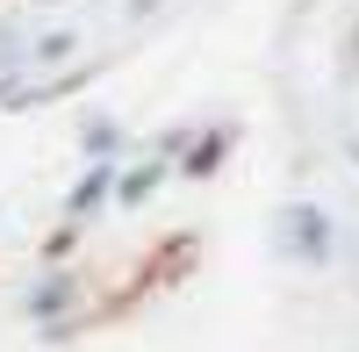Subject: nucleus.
Masks as SVG:
<instances>
[{"label": "nucleus", "mask_w": 359, "mask_h": 352, "mask_svg": "<svg viewBox=\"0 0 359 352\" xmlns=\"http://www.w3.org/2000/svg\"><path fill=\"white\" fill-rule=\"evenodd\" d=\"M22 316L36 324L43 345H72L101 309H94V287H86L79 266H36V280L22 287Z\"/></svg>", "instance_id": "nucleus-1"}, {"label": "nucleus", "mask_w": 359, "mask_h": 352, "mask_svg": "<svg viewBox=\"0 0 359 352\" xmlns=\"http://www.w3.org/2000/svg\"><path fill=\"white\" fill-rule=\"evenodd\" d=\"M266 245H273V259H287V266L323 273V266L338 259L345 230H338V216L323 209V201L294 194V201H280V209H273V223H266Z\"/></svg>", "instance_id": "nucleus-2"}, {"label": "nucleus", "mask_w": 359, "mask_h": 352, "mask_svg": "<svg viewBox=\"0 0 359 352\" xmlns=\"http://www.w3.org/2000/svg\"><path fill=\"white\" fill-rule=\"evenodd\" d=\"M115 180H123V158L79 165V180L65 187V201H57V223H79V230H94V216H108V209H115Z\"/></svg>", "instance_id": "nucleus-3"}, {"label": "nucleus", "mask_w": 359, "mask_h": 352, "mask_svg": "<svg viewBox=\"0 0 359 352\" xmlns=\"http://www.w3.org/2000/svg\"><path fill=\"white\" fill-rule=\"evenodd\" d=\"M230 151H237V123H201V130H194V144L180 151V180L208 187V180L230 165Z\"/></svg>", "instance_id": "nucleus-4"}, {"label": "nucleus", "mask_w": 359, "mask_h": 352, "mask_svg": "<svg viewBox=\"0 0 359 352\" xmlns=\"http://www.w3.org/2000/svg\"><path fill=\"white\" fill-rule=\"evenodd\" d=\"M180 180V165L165 151H144V158H123V180H115V209H144L151 194H165Z\"/></svg>", "instance_id": "nucleus-5"}, {"label": "nucleus", "mask_w": 359, "mask_h": 352, "mask_svg": "<svg viewBox=\"0 0 359 352\" xmlns=\"http://www.w3.org/2000/svg\"><path fill=\"white\" fill-rule=\"evenodd\" d=\"M101 158H130V130H123V115L86 108L79 115V165H101Z\"/></svg>", "instance_id": "nucleus-6"}, {"label": "nucleus", "mask_w": 359, "mask_h": 352, "mask_svg": "<svg viewBox=\"0 0 359 352\" xmlns=\"http://www.w3.org/2000/svg\"><path fill=\"white\" fill-rule=\"evenodd\" d=\"M79 238H86L79 223H57L50 238H43V252H36V266H72V252H79Z\"/></svg>", "instance_id": "nucleus-7"}, {"label": "nucleus", "mask_w": 359, "mask_h": 352, "mask_svg": "<svg viewBox=\"0 0 359 352\" xmlns=\"http://www.w3.org/2000/svg\"><path fill=\"white\" fill-rule=\"evenodd\" d=\"M158 8H165V0H123V15H130V22H151Z\"/></svg>", "instance_id": "nucleus-8"}, {"label": "nucleus", "mask_w": 359, "mask_h": 352, "mask_svg": "<svg viewBox=\"0 0 359 352\" xmlns=\"http://www.w3.org/2000/svg\"><path fill=\"white\" fill-rule=\"evenodd\" d=\"M345 158H352V172H359V137H352V144H345Z\"/></svg>", "instance_id": "nucleus-9"}, {"label": "nucleus", "mask_w": 359, "mask_h": 352, "mask_svg": "<svg viewBox=\"0 0 359 352\" xmlns=\"http://www.w3.org/2000/svg\"><path fill=\"white\" fill-rule=\"evenodd\" d=\"M352 50H359V36H352Z\"/></svg>", "instance_id": "nucleus-10"}]
</instances>
